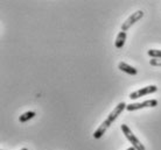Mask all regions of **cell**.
I'll list each match as a JSON object with an SVG mask.
<instances>
[{
    "label": "cell",
    "mask_w": 161,
    "mask_h": 150,
    "mask_svg": "<svg viewBox=\"0 0 161 150\" xmlns=\"http://www.w3.org/2000/svg\"><path fill=\"white\" fill-rule=\"evenodd\" d=\"M126 106L127 105H126L125 102H119V104L113 108L112 112L109 114V116L106 118V120L102 122V125L98 127V129L93 133V137L97 138V140H99V138L105 134V132L109 129L110 126H111L113 122L117 120V118L121 114V112H123L124 110H126Z\"/></svg>",
    "instance_id": "1"
},
{
    "label": "cell",
    "mask_w": 161,
    "mask_h": 150,
    "mask_svg": "<svg viewBox=\"0 0 161 150\" xmlns=\"http://www.w3.org/2000/svg\"><path fill=\"white\" fill-rule=\"evenodd\" d=\"M120 128H121V130H123V134L125 135V137L129 140L130 143L132 144V147L134 148V149L136 150H146L145 146L139 141V138H138L136 135L133 134L132 130L130 129V127L127 126V125H124V123H123V125L120 126Z\"/></svg>",
    "instance_id": "2"
},
{
    "label": "cell",
    "mask_w": 161,
    "mask_h": 150,
    "mask_svg": "<svg viewBox=\"0 0 161 150\" xmlns=\"http://www.w3.org/2000/svg\"><path fill=\"white\" fill-rule=\"evenodd\" d=\"M142 16H144V12H142V11H137V12L132 13V14L125 20V22H123V24H121V32H126V30H127L130 27H132L136 22H138L140 19H142Z\"/></svg>",
    "instance_id": "3"
},
{
    "label": "cell",
    "mask_w": 161,
    "mask_h": 150,
    "mask_svg": "<svg viewBox=\"0 0 161 150\" xmlns=\"http://www.w3.org/2000/svg\"><path fill=\"white\" fill-rule=\"evenodd\" d=\"M158 106L157 99H151V100H146L144 102H136V104H130L126 106V110L132 112V111L142 110V108H147V107H155Z\"/></svg>",
    "instance_id": "4"
},
{
    "label": "cell",
    "mask_w": 161,
    "mask_h": 150,
    "mask_svg": "<svg viewBox=\"0 0 161 150\" xmlns=\"http://www.w3.org/2000/svg\"><path fill=\"white\" fill-rule=\"evenodd\" d=\"M157 91H158V87L155 85H148V86H146V87H142V89L137 90V91L132 92V93L130 94V98H131V99H138V98L144 97V96H148V94L155 93Z\"/></svg>",
    "instance_id": "5"
},
{
    "label": "cell",
    "mask_w": 161,
    "mask_h": 150,
    "mask_svg": "<svg viewBox=\"0 0 161 150\" xmlns=\"http://www.w3.org/2000/svg\"><path fill=\"white\" fill-rule=\"evenodd\" d=\"M118 69L123 71V72L127 73V75H131V76H136L138 73V70L136 68H133L131 65H129L127 63H124V62H120L118 64Z\"/></svg>",
    "instance_id": "6"
},
{
    "label": "cell",
    "mask_w": 161,
    "mask_h": 150,
    "mask_svg": "<svg viewBox=\"0 0 161 150\" xmlns=\"http://www.w3.org/2000/svg\"><path fill=\"white\" fill-rule=\"evenodd\" d=\"M126 32H119V34L116 37V41H114V45L117 49H121L125 44V41H126Z\"/></svg>",
    "instance_id": "7"
},
{
    "label": "cell",
    "mask_w": 161,
    "mask_h": 150,
    "mask_svg": "<svg viewBox=\"0 0 161 150\" xmlns=\"http://www.w3.org/2000/svg\"><path fill=\"white\" fill-rule=\"evenodd\" d=\"M35 116V112H33V111H28V112H25L24 114H21L20 118H19V121L21 123H25V122H27L28 120L33 119Z\"/></svg>",
    "instance_id": "8"
},
{
    "label": "cell",
    "mask_w": 161,
    "mask_h": 150,
    "mask_svg": "<svg viewBox=\"0 0 161 150\" xmlns=\"http://www.w3.org/2000/svg\"><path fill=\"white\" fill-rule=\"evenodd\" d=\"M147 54L152 58H160L161 59V50H159V49H151L147 51Z\"/></svg>",
    "instance_id": "9"
},
{
    "label": "cell",
    "mask_w": 161,
    "mask_h": 150,
    "mask_svg": "<svg viewBox=\"0 0 161 150\" xmlns=\"http://www.w3.org/2000/svg\"><path fill=\"white\" fill-rule=\"evenodd\" d=\"M149 64L152 66H161V59L160 58H152V59H149Z\"/></svg>",
    "instance_id": "10"
},
{
    "label": "cell",
    "mask_w": 161,
    "mask_h": 150,
    "mask_svg": "<svg viewBox=\"0 0 161 150\" xmlns=\"http://www.w3.org/2000/svg\"><path fill=\"white\" fill-rule=\"evenodd\" d=\"M126 150H136V149H134V148H133V147H130L129 149H126Z\"/></svg>",
    "instance_id": "11"
},
{
    "label": "cell",
    "mask_w": 161,
    "mask_h": 150,
    "mask_svg": "<svg viewBox=\"0 0 161 150\" xmlns=\"http://www.w3.org/2000/svg\"><path fill=\"white\" fill-rule=\"evenodd\" d=\"M20 150H28L27 148H22V149H20Z\"/></svg>",
    "instance_id": "12"
}]
</instances>
